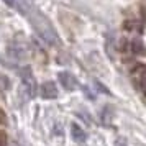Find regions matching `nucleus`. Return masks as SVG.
I'll return each instance as SVG.
<instances>
[{"label": "nucleus", "instance_id": "obj_3", "mask_svg": "<svg viewBox=\"0 0 146 146\" xmlns=\"http://www.w3.org/2000/svg\"><path fill=\"white\" fill-rule=\"evenodd\" d=\"M58 79H59L61 86L66 89L67 92H72V90H76L77 89V79H76V76L71 72H66V71H62V72L58 74Z\"/></svg>", "mask_w": 146, "mask_h": 146}, {"label": "nucleus", "instance_id": "obj_9", "mask_svg": "<svg viewBox=\"0 0 146 146\" xmlns=\"http://www.w3.org/2000/svg\"><path fill=\"white\" fill-rule=\"evenodd\" d=\"M95 87H99V89H100V92H102V94H110V90H108L107 87L102 86V84H100L99 80H95Z\"/></svg>", "mask_w": 146, "mask_h": 146}, {"label": "nucleus", "instance_id": "obj_2", "mask_svg": "<svg viewBox=\"0 0 146 146\" xmlns=\"http://www.w3.org/2000/svg\"><path fill=\"white\" fill-rule=\"evenodd\" d=\"M131 80L133 86L138 89L139 92H145V82H146V69L143 64H136L135 69L131 71Z\"/></svg>", "mask_w": 146, "mask_h": 146}, {"label": "nucleus", "instance_id": "obj_8", "mask_svg": "<svg viewBox=\"0 0 146 146\" xmlns=\"http://www.w3.org/2000/svg\"><path fill=\"white\" fill-rule=\"evenodd\" d=\"M10 87H12L10 79H8L7 76H2V74H0V89H2V90H8Z\"/></svg>", "mask_w": 146, "mask_h": 146}, {"label": "nucleus", "instance_id": "obj_5", "mask_svg": "<svg viewBox=\"0 0 146 146\" xmlns=\"http://www.w3.org/2000/svg\"><path fill=\"white\" fill-rule=\"evenodd\" d=\"M3 2H5L10 8H13L18 13H21L23 17H27V13L30 12V8L33 7V5L28 3L27 0H3Z\"/></svg>", "mask_w": 146, "mask_h": 146}, {"label": "nucleus", "instance_id": "obj_1", "mask_svg": "<svg viewBox=\"0 0 146 146\" xmlns=\"http://www.w3.org/2000/svg\"><path fill=\"white\" fill-rule=\"evenodd\" d=\"M27 18L30 20L33 30L38 33V36H40L41 40H44L48 44H51V46H59L61 44L58 31L54 30L53 25H51V21L48 20L41 12H38L35 7H31L30 12L27 13Z\"/></svg>", "mask_w": 146, "mask_h": 146}, {"label": "nucleus", "instance_id": "obj_10", "mask_svg": "<svg viewBox=\"0 0 146 146\" xmlns=\"http://www.w3.org/2000/svg\"><path fill=\"white\" fill-rule=\"evenodd\" d=\"M113 146H128V145H126V139L125 138H117Z\"/></svg>", "mask_w": 146, "mask_h": 146}, {"label": "nucleus", "instance_id": "obj_7", "mask_svg": "<svg viewBox=\"0 0 146 146\" xmlns=\"http://www.w3.org/2000/svg\"><path fill=\"white\" fill-rule=\"evenodd\" d=\"M131 51L135 54H139V56H143V54H145V46H143L141 40L135 38V40L131 41Z\"/></svg>", "mask_w": 146, "mask_h": 146}, {"label": "nucleus", "instance_id": "obj_4", "mask_svg": "<svg viewBox=\"0 0 146 146\" xmlns=\"http://www.w3.org/2000/svg\"><path fill=\"white\" fill-rule=\"evenodd\" d=\"M40 95L43 97L44 100H53L58 97V87L54 84L53 80H46L43 82L40 87Z\"/></svg>", "mask_w": 146, "mask_h": 146}, {"label": "nucleus", "instance_id": "obj_6", "mask_svg": "<svg viewBox=\"0 0 146 146\" xmlns=\"http://www.w3.org/2000/svg\"><path fill=\"white\" fill-rule=\"evenodd\" d=\"M71 138L77 143V145H82L87 141V133L82 130V126H79L77 123H71Z\"/></svg>", "mask_w": 146, "mask_h": 146}]
</instances>
